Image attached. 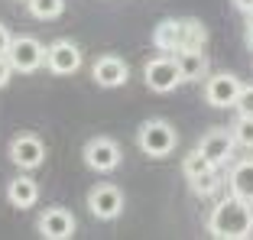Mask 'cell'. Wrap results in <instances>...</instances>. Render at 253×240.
Returning <instances> with one entry per match:
<instances>
[{
	"instance_id": "cell-1",
	"label": "cell",
	"mask_w": 253,
	"mask_h": 240,
	"mask_svg": "<svg viewBox=\"0 0 253 240\" xmlns=\"http://www.w3.org/2000/svg\"><path fill=\"white\" fill-rule=\"evenodd\" d=\"M208 234L217 240H244L253 234V204L237 195H227L211 208Z\"/></svg>"
},
{
	"instance_id": "cell-2",
	"label": "cell",
	"mask_w": 253,
	"mask_h": 240,
	"mask_svg": "<svg viewBox=\"0 0 253 240\" xmlns=\"http://www.w3.org/2000/svg\"><path fill=\"white\" fill-rule=\"evenodd\" d=\"M136 146H140L146 156L163 159L179 146V133H175V127H172L169 120H159V117L146 120V123L136 130Z\"/></svg>"
},
{
	"instance_id": "cell-3",
	"label": "cell",
	"mask_w": 253,
	"mask_h": 240,
	"mask_svg": "<svg viewBox=\"0 0 253 240\" xmlns=\"http://www.w3.org/2000/svg\"><path fill=\"white\" fill-rule=\"evenodd\" d=\"M143 81H146L149 91H156V94H169V91H175L179 81H182L175 55H156V59H149L146 65H143Z\"/></svg>"
},
{
	"instance_id": "cell-4",
	"label": "cell",
	"mask_w": 253,
	"mask_h": 240,
	"mask_svg": "<svg viewBox=\"0 0 253 240\" xmlns=\"http://www.w3.org/2000/svg\"><path fill=\"white\" fill-rule=\"evenodd\" d=\"M7 59L13 65V72L30 75V72L45 65V45L36 36H13L10 39V49H7Z\"/></svg>"
},
{
	"instance_id": "cell-5",
	"label": "cell",
	"mask_w": 253,
	"mask_h": 240,
	"mask_svg": "<svg viewBox=\"0 0 253 240\" xmlns=\"http://www.w3.org/2000/svg\"><path fill=\"white\" fill-rule=\"evenodd\" d=\"M84 165L94 169V172H114L120 165V146L111 136H94V140L84 143Z\"/></svg>"
},
{
	"instance_id": "cell-6",
	"label": "cell",
	"mask_w": 253,
	"mask_h": 240,
	"mask_svg": "<svg viewBox=\"0 0 253 240\" xmlns=\"http://www.w3.org/2000/svg\"><path fill=\"white\" fill-rule=\"evenodd\" d=\"M88 208L97 221H114V218H120V211H124V192H120L117 185L101 182V185H94L88 192Z\"/></svg>"
},
{
	"instance_id": "cell-7",
	"label": "cell",
	"mask_w": 253,
	"mask_h": 240,
	"mask_svg": "<svg viewBox=\"0 0 253 240\" xmlns=\"http://www.w3.org/2000/svg\"><path fill=\"white\" fill-rule=\"evenodd\" d=\"M45 68L52 75H75L82 68V49L72 42V39H55L49 49H45Z\"/></svg>"
},
{
	"instance_id": "cell-8",
	"label": "cell",
	"mask_w": 253,
	"mask_h": 240,
	"mask_svg": "<svg viewBox=\"0 0 253 240\" xmlns=\"http://www.w3.org/2000/svg\"><path fill=\"white\" fill-rule=\"evenodd\" d=\"M10 159L13 165H20L23 172H33L45 162V143L33 133H20L13 143H10Z\"/></svg>"
},
{
	"instance_id": "cell-9",
	"label": "cell",
	"mask_w": 253,
	"mask_h": 240,
	"mask_svg": "<svg viewBox=\"0 0 253 240\" xmlns=\"http://www.w3.org/2000/svg\"><path fill=\"white\" fill-rule=\"evenodd\" d=\"M75 227L78 224H75V214L68 208H45L36 221L39 237H45V240H68L75 234Z\"/></svg>"
},
{
	"instance_id": "cell-10",
	"label": "cell",
	"mask_w": 253,
	"mask_h": 240,
	"mask_svg": "<svg viewBox=\"0 0 253 240\" xmlns=\"http://www.w3.org/2000/svg\"><path fill=\"white\" fill-rule=\"evenodd\" d=\"M240 88H244V81H240L237 75H231V72L211 75L208 81H205V101H208L211 107H234Z\"/></svg>"
},
{
	"instance_id": "cell-11",
	"label": "cell",
	"mask_w": 253,
	"mask_h": 240,
	"mask_svg": "<svg viewBox=\"0 0 253 240\" xmlns=\"http://www.w3.org/2000/svg\"><path fill=\"white\" fill-rule=\"evenodd\" d=\"M234 146H237V140H234V133L231 130H224V127H214V130H208V133L198 140V150L205 153V156L211 159V162L221 169V165H227L231 162V156H234Z\"/></svg>"
},
{
	"instance_id": "cell-12",
	"label": "cell",
	"mask_w": 253,
	"mask_h": 240,
	"mask_svg": "<svg viewBox=\"0 0 253 240\" xmlns=\"http://www.w3.org/2000/svg\"><path fill=\"white\" fill-rule=\"evenodd\" d=\"M91 78H94L101 88H120V84H126V78H130V68H126V62L117 59V55H101V59L94 62V68H91Z\"/></svg>"
},
{
	"instance_id": "cell-13",
	"label": "cell",
	"mask_w": 253,
	"mask_h": 240,
	"mask_svg": "<svg viewBox=\"0 0 253 240\" xmlns=\"http://www.w3.org/2000/svg\"><path fill=\"white\" fill-rule=\"evenodd\" d=\"M227 188H231V195H237V198L253 204V159H240V162L231 165Z\"/></svg>"
},
{
	"instance_id": "cell-14",
	"label": "cell",
	"mask_w": 253,
	"mask_h": 240,
	"mask_svg": "<svg viewBox=\"0 0 253 240\" xmlns=\"http://www.w3.org/2000/svg\"><path fill=\"white\" fill-rule=\"evenodd\" d=\"M175 62H179V75H182V81H201V78L208 75V55H205V49L175 52Z\"/></svg>"
},
{
	"instance_id": "cell-15",
	"label": "cell",
	"mask_w": 253,
	"mask_h": 240,
	"mask_svg": "<svg viewBox=\"0 0 253 240\" xmlns=\"http://www.w3.org/2000/svg\"><path fill=\"white\" fill-rule=\"evenodd\" d=\"M7 201L13 204V208H33V204L39 201V185L30 179V175H16L13 182L7 185Z\"/></svg>"
},
{
	"instance_id": "cell-16",
	"label": "cell",
	"mask_w": 253,
	"mask_h": 240,
	"mask_svg": "<svg viewBox=\"0 0 253 240\" xmlns=\"http://www.w3.org/2000/svg\"><path fill=\"white\" fill-rule=\"evenodd\" d=\"M179 39H182V20H163L156 30H153V45L166 55L179 52Z\"/></svg>"
},
{
	"instance_id": "cell-17",
	"label": "cell",
	"mask_w": 253,
	"mask_h": 240,
	"mask_svg": "<svg viewBox=\"0 0 253 240\" xmlns=\"http://www.w3.org/2000/svg\"><path fill=\"white\" fill-rule=\"evenodd\" d=\"M182 172H185V179L188 182H198V179H205V175H211V172H217V165L211 162L205 153L195 146L192 153H188L185 159H182Z\"/></svg>"
},
{
	"instance_id": "cell-18",
	"label": "cell",
	"mask_w": 253,
	"mask_h": 240,
	"mask_svg": "<svg viewBox=\"0 0 253 240\" xmlns=\"http://www.w3.org/2000/svg\"><path fill=\"white\" fill-rule=\"evenodd\" d=\"M26 10L36 20H55L65 10V0H26Z\"/></svg>"
},
{
	"instance_id": "cell-19",
	"label": "cell",
	"mask_w": 253,
	"mask_h": 240,
	"mask_svg": "<svg viewBox=\"0 0 253 240\" xmlns=\"http://www.w3.org/2000/svg\"><path fill=\"white\" fill-rule=\"evenodd\" d=\"M231 133H234V140H237V146H247V150H253V117H244V114H237V120H234Z\"/></svg>"
},
{
	"instance_id": "cell-20",
	"label": "cell",
	"mask_w": 253,
	"mask_h": 240,
	"mask_svg": "<svg viewBox=\"0 0 253 240\" xmlns=\"http://www.w3.org/2000/svg\"><path fill=\"white\" fill-rule=\"evenodd\" d=\"M234 111L244 114V117H253V84H244L237 94V101H234Z\"/></svg>"
},
{
	"instance_id": "cell-21",
	"label": "cell",
	"mask_w": 253,
	"mask_h": 240,
	"mask_svg": "<svg viewBox=\"0 0 253 240\" xmlns=\"http://www.w3.org/2000/svg\"><path fill=\"white\" fill-rule=\"evenodd\" d=\"M214 188H217V172H211V175H205V179L192 182V192H195V195H211Z\"/></svg>"
},
{
	"instance_id": "cell-22",
	"label": "cell",
	"mask_w": 253,
	"mask_h": 240,
	"mask_svg": "<svg viewBox=\"0 0 253 240\" xmlns=\"http://www.w3.org/2000/svg\"><path fill=\"white\" fill-rule=\"evenodd\" d=\"M10 75H13V65H10L7 55H0V88H7V84H10Z\"/></svg>"
},
{
	"instance_id": "cell-23",
	"label": "cell",
	"mask_w": 253,
	"mask_h": 240,
	"mask_svg": "<svg viewBox=\"0 0 253 240\" xmlns=\"http://www.w3.org/2000/svg\"><path fill=\"white\" fill-rule=\"evenodd\" d=\"M10 39H13V36H10V30L3 26V23H0V55H7V49H10Z\"/></svg>"
},
{
	"instance_id": "cell-24",
	"label": "cell",
	"mask_w": 253,
	"mask_h": 240,
	"mask_svg": "<svg viewBox=\"0 0 253 240\" xmlns=\"http://www.w3.org/2000/svg\"><path fill=\"white\" fill-rule=\"evenodd\" d=\"M234 7H237L240 13H250V10H253V0H234Z\"/></svg>"
},
{
	"instance_id": "cell-25",
	"label": "cell",
	"mask_w": 253,
	"mask_h": 240,
	"mask_svg": "<svg viewBox=\"0 0 253 240\" xmlns=\"http://www.w3.org/2000/svg\"><path fill=\"white\" fill-rule=\"evenodd\" d=\"M247 45L253 49V26H247Z\"/></svg>"
},
{
	"instance_id": "cell-26",
	"label": "cell",
	"mask_w": 253,
	"mask_h": 240,
	"mask_svg": "<svg viewBox=\"0 0 253 240\" xmlns=\"http://www.w3.org/2000/svg\"><path fill=\"white\" fill-rule=\"evenodd\" d=\"M247 26H253V10H250V13H247Z\"/></svg>"
}]
</instances>
